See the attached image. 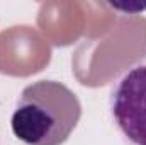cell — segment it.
Instances as JSON below:
<instances>
[{"label": "cell", "instance_id": "1", "mask_svg": "<svg viewBox=\"0 0 146 145\" xmlns=\"http://www.w3.org/2000/svg\"><path fill=\"white\" fill-rule=\"evenodd\" d=\"M82 104L58 80H37L24 87L10 118V128L26 145H63L76 128Z\"/></svg>", "mask_w": 146, "mask_h": 145}, {"label": "cell", "instance_id": "2", "mask_svg": "<svg viewBox=\"0 0 146 145\" xmlns=\"http://www.w3.org/2000/svg\"><path fill=\"white\" fill-rule=\"evenodd\" d=\"M109 111L124 144L146 145V55L114 82Z\"/></svg>", "mask_w": 146, "mask_h": 145}]
</instances>
